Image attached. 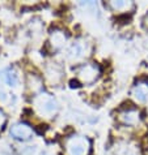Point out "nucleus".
<instances>
[{
    "label": "nucleus",
    "instance_id": "5",
    "mask_svg": "<svg viewBox=\"0 0 148 155\" xmlns=\"http://www.w3.org/2000/svg\"><path fill=\"white\" fill-rule=\"evenodd\" d=\"M119 120L126 125H136L140 120L139 112L135 110H126L119 114Z\"/></svg>",
    "mask_w": 148,
    "mask_h": 155
},
{
    "label": "nucleus",
    "instance_id": "14",
    "mask_svg": "<svg viewBox=\"0 0 148 155\" xmlns=\"http://www.w3.org/2000/svg\"><path fill=\"white\" fill-rule=\"evenodd\" d=\"M37 155H47L46 153H41V154H37Z\"/></svg>",
    "mask_w": 148,
    "mask_h": 155
},
{
    "label": "nucleus",
    "instance_id": "12",
    "mask_svg": "<svg viewBox=\"0 0 148 155\" xmlns=\"http://www.w3.org/2000/svg\"><path fill=\"white\" fill-rule=\"evenodd\" d=\"M4 121H5V117H4L3 112H0V128H2V125L4 124Z\"/></svg>",
    "mask_w": 148,
    "mask_h": 155
},
{
    "label": "nucleus",
    "instance_id": "9",
    "mask_svg": "<svg viewBox=\"0 0 148 155\" xmlns=\"http://www.w3.org/2000/svg\"><path fill=\"white\" fill-rule=\"evenodd\" d=\"M118 155H140V150L135 145H125L119 150Z\"/></svg>",
    "mask_w": 148,
    "mask_h": 155
},
{
    "label": "nucleus",
    "instance_id": "8",
    "mask_svg": "<svg viewBox=\"0 0 148 155\" xmlns=\"http://www.w3.org/2000/svg\"><path fill=\"white\" fill-rule=\"evenodd\" d=\"M51 42H53L54 47H56V48L62 47L64 43H66V35H64V33H62V31H54L53 35H51Z\"/></svg>",
    "mask_w": 148,
    "mask_h": 155
},
{
    "label": "nucleus",
    "instance_id": "4",
    "mask_svg": "<svg viewBox=\"0 0 148 155\" xmlns=\"http://www.w3.org/2000/svg\"><path fill=\"white\" fill-rule=\"evenodd\" d=\"M98 76V68L96 65H84L79 72V78L85 84L93 82Z\"/></svg>",
    "mask_w": 148,
    "mask_h": 155
},
{
    "label": "nucleus",
    "instance_id": "7",
    "mask_svg": "<svg viewBox=\"0 0 148 155\" xmlns=\"http://www.w3.org/2000/svg\"><path fill=\"white\" fill-rule=\"evenodd\" d=\"M85 51H86V48H85L84 43L76 42V43H73V45L71 46L68 54H69V56H71L72 59H80V58H83L85 55Z\"/></svg>",
    "mask_w": 148,
    "mask_h": 155
},
{
    "label": "nucleus",
    "instance_id": "13",
    "mask_svg": "<svg viewBox=\"0 0 148 155\" xmlns=\"http://www.w3.org/2000/svg\"><path fill=\"white\" fill-rule=\"evenodd\" d=\"M144 22H146V26L148 28V15L146 16V18H144Z\"/></svg>",
    "mask_w": 148,
    "mask_h": 155
},
{
    "label": "nucleus",
    "instance_id": "10",
    "mask_svg": "<svg viewBox=\"0 0 148 155\" xmlns=\"http://www.w3.org/2000/svg\"><path fill=\"white\" fill-rule=\"evenodd\" d=\"M5 81L9 86L16 87V86L19 85V76H17V73L15 71H9V72H7V74H5Z\"/></svg>",
    "mask_w": 148,
    "mask_h": 155
},
{
    "label": "nucleus",
    "instance_id": "3",
    "mask_svg": "<svg viewBox=\"0 0 148 155\" xmlns=\"http://www.w3.org/2000/svg\"><path fill=\"white\" fill-rule=\"evenodd\" d=\"M32 128H30L29 125H26V124H16V125H13L11 128V134L12 137H15L16 140H29L30 137H32Z\"/></svg>",
    "mask_w": 148,
    "mask_h": 155
},
{
    "label": "nucleus",
    "instance_id": "2",
    "mask_svg": "<svg viewBox=\"0 0 148 155\" xmlns=\"http://www.w3.org/2000/svg\"><path fill=\"white\" fill-rule=\"evenodd\" d=\"M36 106L42 115H47V116H51L58 110L56 101L53 97L47 95V94H42V95H40L36 99Z\"/></svg>",
    "mask_w": 148,
    "mask_h": 155
},
{
    "label": "nucleus",
    "instance_id": "11",
    "mask_svg": "<svg viewBox=\"0 0 148 155\" xmlns=\"http://www.w3.org/2000/svg\"><path fill=\"white\" fill-rule=\"evenodd\" d=\"M110 5L114 8L115 11H126V9H129V8H131L132 4L130 2H111Z\"/></svg>",
    "mask_w": 148,
    "mask_h": 155
},
{
    "label": "nucleus",
    "instance_id": "1",
    "mask_svg": "<svg viewBox=\"0 0 148 155\" xmlns=\"http://www.w3.org/2000/svg\"><path fill=\"white\" fill-rule=\"evenodd\" d=\"M89 149V142L84 137L75 136L69 138L67 142L68 155H86Z\"/></svg>",
    "mask_w": 148,
    "mask_h": 155
},
{
    "label": "nucleus",
    "instance_id": "6",
    "mask_svg": "<svg viewBox=\"0 0 148 155\" xmlns=\"http://www.w3.org/2000/svg\"><path fill=\"white\" fill-rule=\"evenodd\" d=\"M132 97L138 102H146L148 99V82H138L132 89Z\"/></svg>",
    "mask_w": 148,
    "mask_h": 155
}]
</instances>
